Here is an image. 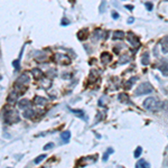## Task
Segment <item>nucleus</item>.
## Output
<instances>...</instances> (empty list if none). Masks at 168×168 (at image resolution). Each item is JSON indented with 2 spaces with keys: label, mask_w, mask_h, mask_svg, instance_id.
<instances>
[{
  "label": "nucleus",
  "mask_w": 168,
  "mask_h": 168,
  "mask_svg": "<svg viewBox=\"0 0 168 168\" xmlns=\"http://www.w3.org/2000/svg\"><path fill=\"white\" fill-rule=\"evenodd\" d=\"M143 108L146 110L151 112H157L159 111L160 108H161V104H160V101L156 98H148L143 101Z\"/></svg>",
  "instance_id": "obj_1"
},
{
  "label": "nucleus",
  "mask_w": 168,
  "mask_h": 168,
  "mask_svg": "<svg viewBox=\"0 0 168 168\" xmlns=\"http://www.w3.org/2000/svg\"><path fill=\"white\" fill-rule=\"evenodd\" d=\"M20 120V117H19V113L17 110H8V111L5 112V114H3V121H5L7 124H12V123H16Z\"/></svg>",
  "instance_id": "obj_2"
},
{
  "label": "nucleus",
  "mask_w": 168,
  "mask_h": 168,
  "mask_svg": "<svg viewBox=\"0 0 168 168\" xmlns=\"http://www.w3.org/2000/svg\"><path fill=\"white\" fill-rule=\"evenodd\" d=\"M29 83V77H28L27 74H21L19 77L17 78L16 82H15V91L17 93H20L22 91H25L27 84Z\"/></svg>",
  "instance_id": "obj_3"
},
{
  "label": "nucleus",
  "mask_w": 168,
  "mask_h": 168,
  "mask_svg": "<svg viewBox=\"0 0 168 168\" xmlns=\"http://www.w3.org/2000/svg\"><path fill=\"white\" fill-rule=\"evenodd\" d=\"M154 91L152 86H151V84L148 83V82H143L139 85V86L134 91V95H137V96H140V95H146V94H149Z\"/></svg>",
  "instance_id": "obj_4"
},
{
  "label": "nucleus",
  "mask_w": 168,
  "mask_h": 168,
  "mask_svg": "<svg viewBox=\"0 0 168 168\" xmlns=\"http://www.w3.org/2000/svg\"><path fill=\"white\" fill-rule=\"evenodd\" d=\"M54 61L59 65H68L71 64V59L67 55H64V54H55L54 56Z\"/></svg>",
  "instance_id": "obj_5"
},
{
  "label": "nucleus",
  "mask_w": 168,
  "mask_h": 168,
  "mask_svg": "<svg viewBox=\"0 0 168 168\" xmlns=\"http://www.w3.org/2000/svg\"><path fill=\"white\" fill-rule=\"evenodd\" d=\"M157 68L162 73V75L167 76L168 75V61L161 58L159 62V64H158V66H157Z\"/></svg>",
  "instance_id": "obj_6"
},
{
  "label": "nucleus",
  "mask_w": 168,
  "mask_h": 168,
  "mask_svg": "<svg viewBox=\"0 0 168 168\" xmlns=\"http://www.w3.org/2000/svg\"><path fill=\"white\" fill-rule=\"evenodd\" d=\"M128 39H129V43L133 46V47H138L140 45V42H139V38L137 37V35H134L132 31L128 34Z\"/></svg>",
  "instance_id": "obj_7"
},
{
  "label": "nucleus",
  "mask_w": 168,
  "mask_h": 168,
  "mask_svg": "<svg viewBox=\"0 0 168 168\" xmlns=\"http://www.w3.org/2000/svg\"><path fill=\"white\" fill-rule=\"evenodd\" d=\"M33 103L37 106H40V105H44V104L47 103V99L43 98V96H39V95H36L33 100Z\"/></svg>",
  "instance_id": "obj_8"
},
{
  "label": "nucleus",
  "mask_w": 168,
  "mask_h": 168,
  "mask_svg": "<svg viewBox=\"0 0 168 168\" xmlns=\"http://www.w3.org/2000/svg\"><path fill=\"white\" fill-rule=\"evenodd\" d=\"M111 61H112V55H111V54L106 53V52H104V53L101 54V62H102V64H104V65L109 64Z\"/></svg>",
  "instance_id": "obj_9"
},
{
  "label": "nucleus",
  "mask_w": 168,
  "mask_h": 168,
  "mask_svg": "<svg viewBox=\"0 0 168 168\" xmlns=\"http://www.w3.org/2000/svg\"><path fill=\"white\" fill-rule=\"evenodd\" d=\"M17 99H18V93L15 91V92H11L10 94L8 95V98H7V103L12 105L17 102Z\"/></svg>",
  "instance_id": "obj_10"
},
{
  "label": "nucleus",
  "mask_w": 168,
  "mask_h": 168,
  "mask_svg": "<svg viewBox=\"0 0 168 168\" xmlns=\"http://www.w3.org/2000/svg\"><path fill=\"white\" fill-rule=\"evenodd\" d=\"M71 112H73L74 113V115H76V117L81 118V119H83V120L87 121V117L85 115V113H84L83 110H75V109H70Z\"/></svg>",
  "instance_id": "obj_11"
},
{
  "label": "nucleus",
  "mask_w": 168,
  "mask_h": 168,
  "mask_svg": "<svg viewBox=\"0 0 168 168\" xmlns=\"http://www.w3.org/2000/svg\"><path fill=\"white\" fill-rule=\"evenodd\" d=\"M30 101L27 100V99H22V100H20L19 102H18V108L19 109H27V108H29L30 106Z\"/></svg>",
  "instance_id": "obj_12"
},
{
  "label": "nucleus",
  "mask_w": 168,
  "mask_h": 168,
  "mask_svg": "<svg viewBox=\"0 0 168 168\" xmlns=\"http://www.w3.org/2000/svg\"><path fill=\"white\" fill-rule=\"evenodd\" d=\"M160 45H161L162 53H168V36H165L160 40Z\"/></svg>",
  "instance_id": "obj_13"
},
{
  "label": "nucleus",
  "mask_w": 168,
  "mask_h": 168,
  "mask_svg": "<svg viewBox=\"0 0 168 168\" xmlns=\"http://www.w3.org/2000/svg\"><path fill=\"white\" fill-rule=\"evenodd\" d=\"M31 74L35 77V80H43V72L39 68H33L31 70Z\"/></svg>",
  "instance_id": "obj_14"
},
{
  "label": "nucleus",
  "mask_w": 168,
  "mask_h": 168,
  "mask_svg": "<svg viewBox=\"0 0 168 168\" xmlns=\"http://www.w3.org/2000/svg\"><path fill=\"white\" fill-rule=\"evenodd\" d=\"M136 167H138V168H148V167H150V165H149L148 161H146V159L141 158V159H139V161L136 164Z\"/></svg>",
  "instance_id": "obj_15"
},
{
  "label": "nucleus",
  "mask_w": 168,
  "mask_h": 168,
  "mask_svg": "<svg viewBox=\"0 0 168 168\" xmlns=\"http://www.w3.org/2000/svg\"><path fill=\"white\" fill-rule=\"evenodd\" d=\"M118 99H119V101H120L121 103H129L130 102V99H129V95L126 94V93H121V94H119V96H118Z\"/></svg>",
  "instance_id": "obj_16"
},
{
  "label": "nucleus",
  "mask_w": 168,
  "mask_h": 168,
  "mask_svg": "<svg viewBox=\"0 0 168 168\" xmlns=\"http://www.w3.org/2000/svg\"><path fill=\"white\" fill-rule=\"evenodd\" d=\"M34 115H35V111L31 109L30 106L27 108V109H25V111H24V117L27 118V119H31Z\"/></svg>",
  "instance_id": "obj_17"
},
{
  "label": "nucleus",
  "mask_w": 168,
  "mask_h": 168,
  "mask_svg": "<svg viewBox=\"0 0 168 168\" xmlns=\"http://www.w3.org/2000/svg\"><path fill=\"white\" fill-rule=\"evenodd\" d=\"M141 64L148 65L149 64V53L148 52H143L141 55Z\"/></svg>",
  "instance_id": "obj_18"
},
{
  "label": "nucleus",
  "mask_w": 168,
  "mask_h": 168,
  "mask_svg": "<svg viewBox=\"0 0 168 168\" xmlns=\"http://www.w3.org/2000/svg\"><path fill=\"white\" fill-rule=\"evenodd\" d=\"M124 38V33L120 30H117L113 33V36H112V39L113 40H118V39H123Z\"/></svg>",
  "instance_id": "obj_19"
},
{
  "label": "nucleus",
  "mask_w": 168,
  "mask_h": 168,
  "mask_svg": "<svg viewBox=\"0 0 168 168\" xmlns=\"http://www.w3.org/2000/svg\"><path fill=\"white\" fill-rule=\"evenodd\" d=\"M61 138H62V140H63V142L64 143L68 142V140H70V138H71V132L68 131V130H67V131L62 132Z\"/></svg>",
  "instance_id": "obj_20"
},
{
  "label": "nucleus",
  "mask_w": 168,
  "mask_h": 168,
  "mask_svg": "<svg viewBox=\"0 0 168 168\" xmlns=\"http://www.w3.org/2000/svg\"><path fill=\"white\" fill-rule=\"evenodd\" d=\"M87 37V29H82L77 33V38L80 40H84Z\"/></svg>",
  "instance_id": "obj_21"
},
{
  "label": "nucleus",
  "mask_w": 168,
  "mask_h": 168,
  "mask_svg": "<svg viewBox=\"0 0 168 168\" xmlns=\"http://www.w3.org/2000/svg\"><path fill=\"white\" fill-rule=\"evenodd\" d=\"M136 81H137V77H136V76H133V77H131V80H129V81L127 82L126 84H124V87H126L127 90H129V89H130V87L132 86V84H133Z\"/></svg>",
  "instance_id": "obj_22"
},
{
  "label": "nucleus",
  "mask_w": 168,
  "mask_h": 168,
  "mask_svg": "<svg viewBox=\"0 0 168 168\" xmlns=\"http://www.w3.org/2000/svg\"><path fill=\"white\" fill-rule=\"evenodd\" d=\"M112 152H113V149H112V148H108V150H106L105 152H104L102 160H103V161H106V160H108V157H109L110 155L112 154Z\"/></svg>",
  "instance_id": "obj_23"
},
{
  "label": "nucleus",
  "mask_w": 168,
  "mask_h": 168,
  "mask_svg": "<svg viewBox=\"0 0 168 168\" xmlns=\"http://www.w3.org/2000/svg\"><path fill=\"white\" fill-rule=\"evenodd\" d=\"M12 65H14V67L16 68L17 71L20 70V57L18 59H16V61L12 62Z\"/></svg>",
  "instance_id": "obj_24"
},
{
  "label": "nucleus",
  "mask_w": 168,
  "mask_h": 168,
  "mask_svg": "<svg viewBox=\"0 0 168 168\" xmlns=\"http://www.w3.org/2000/svg\"><path fill=\"white\" fill-rule=\"evenodd\" d=\"M141 152H142V148H141V147H138V148L136 149V151H134V158H139Z\"/></svg>",
  "instance_id": "obj_25"
},
{
  "label": "nucleus",
  "mask_w": 168,
  "mask_h": 168,
  "mask_svg": "<svg viewBox=\"0 0 168 168\" xmlns=\"http://www.w3.org/2000/svg\"><path fill=\"white\" fill-rule=\"evenodd\" d=\"M128 62H129V56L123 55L120 58V62H119V63H120V64H124V63H128Z\"/></svg>",
  "instance_id": "obj_26"
},
{
  "label": "nucleus",
  "mask_w": 168,
  "mask_h": 168,
  "mask_svg": "<svg viewBox=\"0 0 168 168\" xmlns=\"http://www.w3.org/2000/svg\"><path fill=\"white\" fill-rule=\"evenodd\" d=\"M44 158H46V155H40V156H38L36 159L34 160V162H35V164H39L42 160H44Z\"/></svg>",
  "instance_id": "obj_27"
},
{
  "label": "nucleus",
  "mask_w": 168,
  "mask_h": 168,
  "mask_svg": "<svg viewBox=\"0 0 168 168\" xmlns=\"http://www.w3.org/2000/svg\"><path fill=\"white\" fill-rule=\"evenodd\" d=\"M47 75L49 76V77H52V78L55 77V76H56V71L54 70V68H50V70L47 72Z\"/></svg>",
  "instance_id": "obj_28"
},
{
  "label": "nucleus",
  "mask_w": 168,
  "mask_h": 168,
  "mask_svg": "<svg viewBox=\"0 0 168 168\" xmlns=\"http://www.w3.org/2000/svg\"><path fill=\"white\" fill-rule=\"evenodd\" d=\"M53 147H54V143L53 142H49V143H47V145L44 146V150H49V149L53 148Z\"/></svg>",
  "instance_id": "obj_29"
},
{
  "label": "nucleus",
  "mask_w": 168,
  "mask_h": 168,
  "mask_svg": "<svg viewBox=\"0 0 168 168\" xmlns=\"http://www.w3.org/2000/svg\"><path fill=\"white\" fill-rule=\"evenodd\" d=\"M146 8L148 9L149 11H151V10H152V8H154V7H152V3H151V2H147V3H146Z\"/></svg>",
  "instance_id": "obj_30"
},
{
  "label": "nucleus",
  "mask_w": 168,
  "mask_h": 168,
  "mask_svg": "<svg viewBox=\"0 0 168 168\" xmlns=\"http://www.w3.org/2000/svg\"><path fill=\"white\" fill-rule=\"evenodd\" d=\"M112 18L113 19H118L119 18V14H118L117 11H112Z\"/></svg>",
  "instance_id": "obj_31"
},
{
  "label": "nucleus",
  "mask_w": 168,
  "mask_h": 168,
  "mask_svg": "<svg viewBox=\"0 0 168 168\" xmlns=\"http://www.w3.org/2000/svg\"><path fill=\"white\" fill-rule=\"evenodd\" d=\"M105 10V1H103V2L101 3V8H100V12H102V11Z\"/></svg>",
  "instance_id": "obj_32"
},
{
  "label": "nucleus",
  "mask_w": 168,
  "mask_h": 168,
  "mask_svg": "<svg viewBox=\"0 0 168 168\" xmlns=\"http://www.w3.org/2000/svg\"><path fill=\"white\" fill-rule=\"evenodd\" d=\"M68 24H70V21H68V20H66V18H64V19L62 20V25H63V26H66V25H68Z\"/></svg>",
  "instance_id": "obj_33"
},
{
  "label": "nucleus",
  "mask_w": 168,
  "mask_h": 168,
  "mask_svg": "<svg viewBox=\"0 0 168 168\" xmlns=\"http://www.w3.org/2000/svg\"><path fill=\"white\" fill-rule=\"evenodd\" d=\"M126 8H127V9H130V10H132V9H133V7H132V6H130V5H126Z\"/></svg>",
  "instance_id": "obj_34"
},
{
  "label": "nucleus",
  "mask_w": 168,
  "mask_h": 168,
  "mask_svg": "<svg viewBox=\"0 0 168 168\" xmlns=\"http://www.w3.org/2000/svg\"><path fill=\"white\" fill-rule=\"evenodd\" d=\"M132 21H133V18H132V17H131V18H129V19H128V22H129V24H130V22H132Z\"/></svg>",
  "instance_id": "obj_35"
},
{
  "label": "nucleus",
  "mask_w": 168,
  "mask_h": 168,
  "mask_svg": "<svg viewBox=\"0 0 168 168\" xmlns=\"http://www.w3.org/2000/svg\"><path fill=\"white\" fill-rule=\"evenodd\" d=\"M167 166H168V162H167Z\"/></svg>",
  "instance_id": "obj_36"
}]
</instances>
